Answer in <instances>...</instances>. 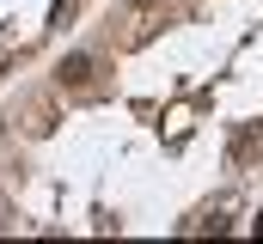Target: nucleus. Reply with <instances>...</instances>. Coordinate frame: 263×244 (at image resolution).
Instances as JSON below:
<instances>
[{
  "instance_id": "nucleus-3",
  "label": "nucleus",
  "mask_w": 263,
  "mask_h": 244,
  "mask_svg": "<svg viewBox=\"0 0 263 244\" xmlns=\"http://www.w3.org/2000/svg\"><path fill=\"white\" fill-rule=\"evenodd\" d=\"M67 18H73V0H55L49 6V25H67Z\"/></svg>"
},
{
  "instance_id": "nucleus-4",
  "label": "nucleus",
  "mask_w": 263,
  "mask_h": 244,
  "mask_svg": "<svg viewBox=\"0 0 263 244\" xmlns=\"http://www.w3.org/2000/svg\"><path fill=\"white\" fill-rule=\"evenodd\" d=\"M135 6H153V0H135Z\"/></svg>"
},
{
  "instance_id": "nucleus-2",
  "label": "nucleus",
  "mask_w": 263,
  "mask_h": 244,
  "mask_svg": "<svg viewBox=\"0 0 263 244\" xmlns=\"http://www.w3.org/2000/svg\"><path fill=\"white\" fill-rule=\"evenodd\" d=\"M92 73H98V61H92V55H62V61H55V86H73V92L92 86Z\"/></svg>"
},
{
  "instance_id": "nucleus-1",
  "label": "nucleus",
  "mask_w": 263,
  "mask_h": 244,
  "mask_svg": "<svg viewBox=\"0 0 263 244\" xmlns=\"http://www.w3.org/2000/svg\"><path fill=\"white\" fill-rule=\"evenodd\" d=\"M263 159V122H245L239 134H233V165L245 171V165H257Z\"/></svg>"
}]
</instances>
